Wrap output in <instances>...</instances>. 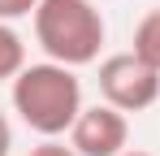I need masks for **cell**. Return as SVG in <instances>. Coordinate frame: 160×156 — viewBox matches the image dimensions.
<instances>
[{
    "label": "cell",
    "mask_w": 160,
    "mask_h": 156,
    "mask_svg": "<svg viewBox=\"0 0 160 156\" xmlns=\"http://www.w3.org/2000/svg\"><path fill=\"white\" fill-rule=\"evenodd\" d=\"M9 148H13V130H9L4 113H0V156H9Z\"/></svg>",
    "instance_id": "9"
},
{
    "label": "cell",
    "mask_w": 160,
    "mask_h": 156,
    "mask_svg": "<svg viewBox=\"0 0 160 156\" xmlns=\"http://www.w3.org/2000/svg\"><path fill=\"white\" fill-rule=\"evenodd\" d=\"M22 70H26V44H22V35L9 22H0V82L18 78Z\"/></svg>",
    "instance_id": "6"
},
{
    "label": "cell",
    "mask_w": 160,
    "mask_h": 156,
    "mask_svg": "<svg viewBox=\"0 0 160 156\" xmlns=\"http://www.w3.org/2000/svg\"><path fill=\"white\" fill-rule=\"evenodd\" d=\"M35 18V39L56 65H91L104 48V13L95 0H39Z\"/></svg>",
    "instance_id": "2"
},
{
    "label": "cell",
    "mask_w": 160,
    "mask_h": 156,
    "mask_svg": "<svg viewBox=\"0 0 160 156\" xmlns=\"http://www.w3.org/2000/svg\"><path fill=\"white\" fill-rule=\"evenodd\" d=\"M30 156H78L74 148H65L61 139H43L39 148H30Z\"/></svg>",
    "instance_id": "8"
},
{
    "label": "cell",
    "mask_w": 160,
    "mask_h": 156,
    "mask_svg": "<svg viewBox=\"0 0 160 156\" xmlns=\"http://www.w3.org/2000/svg\"><path fill=\"white\" fill-rule=\"evenodd\" d=\"M13 113L43 139H61L65 130H74L82 113V82L74 78L69 65L39 61L26 65L13 78Z\"/></svg>",
    "instance_id": "1"
},
{
    "label": "cell",
    "mask_w": 160,
    "mask_h": 156,
    "mask_svg": "<svg viewBox=\"0 0 160 156\" xmlns=\"http://www.w3.org/2000/svg\"><path fill=\"white\" fill-rule=\"evenodd\" d=\"M39 9V0H0V22H18Z\"/></svg>",
    "instance_id": "7"
},
{
    "label": "cell",
    "mask_w": 160,
    "mask_h": 156,
    "mask_svg": "<svg viewBox=\"0 0 160 156\" xmlns=\"http://www.w3.org/2000/svg\"><path fill=\"white\" fill-rule=\"evenodd\" d=\"M130 52L160 70V4L152 9V13H143V22L134 26V48Z\"/></svg>",
    "instance_id": "5"
},
{
    "label": "cell",
    "mask_w": 160,
    "mask_h": 156,
    "mask_svg": "<svg viewBox=\"0 0 160 156\" xmlns=\"http://www.w3.org/2000/svg\"><path fill=\"white\" fill-rule=\"evenodd\" d=\"M100 96L121 113H143L160 100V70L134 52H112L100 61Z\"/></svg>",
    "instance_id": "3"
},
{
    "label": "cell",
    "mask_w": 160,
    "mask_h": 156,
    "mask_svg": "<svg viewBox=\"0 0 160 156\" xmlns=\"http://www.w3.org/2000/svg\"><path fill=\"white\" fill-rule=\"evenodd\" d=\"M126 139H130V122L112 104L82 108L74 130H69V148L78 156H121L126 152Z\"/></svg>",
    "instance_id": "4"
},
{
    "label": "cell",
    "mask_w": 160,
    "mask_h": 156,
    "mask_svg": "<svg viewBox=\"0 0 160 156\" xmlns=\"http://www.w3.org/2000/svg\"><path fill=\"white\" fill-rule=\"evenodd\" d=\"M121 156H152V152H121Z\"/></svg>",
    "instance_id": "10"
}]
</instances>
